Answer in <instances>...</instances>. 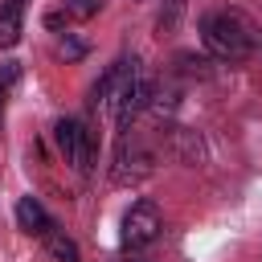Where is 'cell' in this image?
<instances>
[{"mask_svg":"<svg viewBox=\"0 0 262 262\" xmlns=\"http://www.w3.org/2000/svg\"><path fill=\"white\" fill-rule=\"evenodd\" d=\"M57 49H61V57H66V61H78V57L86 53V45H82V41H70V37H61V45H57Z\"/></svg>","mask_w":262,"mask_h":262,"instance_id":"cell-12","label":"cell"},{"mask_svg":"<svg viewBox=\"0 0 262 262\" xmlns=\"http://www.w3.org/2000/svg\"><path fill=\"white\" fill-rule=\"evenodd\" d=\"M20 78V70H16V61H4V70H0V106H4V98H8V90H12V82Z\"/></svg>","mask_w":262,"mask_h":262,"instance_id":"cell-10","label":"cell"},{"mask_svg":"<svg viewBox=\"0 0 262 262\" xmlns=\"http://www.w3.org/2000/svg\"><path fill=\"white\" fill-rule=\"evenodd\" d=\"M16 225H20L25 233H33V237H45L57 221L45 213V205H41L37 196H20V201H16Z\"/></svg>","mask_w":262,"mask_h":262,"instance_id":"cell-5","label":"cell"},{"mask_svg":"<svg viewBox=\"0 0 262 262\" xmlns=\"http://www.w3.org/2000/svg\"><path fill=\"white\" fill-rule=\"evenodd\" d=\"M119 74H123V57L94 82V90H90V102L98 106V111H111V102H115V86H119Z\"/></svg>","mask_w":262,"mask_h":262,"instance_id":"cell-7","label":"cell"},{"mask_svg":"<svg viewBox=\"0 0 262 262\" xmlns=\"http://www.w3.org/2000/svg\"><path fill=\"white\" fill-rule=\"evenodd\" d=\"M53 139H57L66 164H70L74 172L90 176V168H94V135L86 131V123H82V119H57Z\"/></svg>","mask_w":262,"mask_h":262,"instance_id":"cell-3","label":"cell"},{"mask_svg":"<svg viewBox=\"0 0 262 262\" xmlns=\"http://www.w3.org/2000/svg\"><path fill=\"white\" fill-rule=\"evenodd\" d=\"M25 29V0H4L0 4V49H12Z\"/></svg>","mask_w":262,"mask_h":262,"instance_id":"cell-6","label":"cell"},{"mask_svg":"<svg viewBox=\"0 0 262 262\" xmlns=\"http://www.w3.org/2000/svg\"><path fill=\"white\" fill-rule=\"evenodd\" d=\"M201 41L217 61H246L258 45V25L237 8H217L201 16Z\"/></svg>","mask_w":262,"mask_h":262,"instance_id":"cell-1","label":"cell"},{"mask_svg":"<svg viewBox=\"0 0 262 262\" xmlns=\"http://www.w3.org/2000/svg\"><path fill=\"white\" fill-rule=\"evenodd\" d=\"M127 262H147V258H139V254H131V258H127Z\"/></svg>","mask_w":262,"mask_h":262,"instance_id":"cell-13","label":"cell"},{"mask_svg":"<svg viewBox=\"0 0 262 262\" xmlns=\"http://www.w3.org/2000/svg\"><path fill=\"white\" fill-rule=\"evenodd\" d=\"M176 16H180V0H168V12H160L156 29H160V33H172V29H176Z\"/></svg>","mask_w":262,"mask_h":262,"instance_id":"cell-11","label":"cell"},{"mask_svg":"<svg viewBox=\"0 0 262 262\" xmlns=\"http://www.w3.org/2000/svg\"><path fill=\"white\" fill-rule=\"evenodd\" d=\"M98 8H102V0H61L66 20H90V16H98Z\"/></svg>","mask_w":262,"mask_h":262,"instance_id":"cell-9","label":"cell"},{"mask_svg":"<svg viewBox=\"0 0 262 262\" xmlns=\"http://www.w3.org/2000/svg\"><path fill=\"white\" fill-rule=\"evenodd\" d=\"M41 242H45V250H49L57 262H82V254H78L74 237H66V229H57V225H53V229H49Z\"/></svg>","mask_w":262,"mask_h":262,"instance_id":"cell-8","label":"cell"},{"mask_svg":"<svg viewBox=\"0 0 262 262\" xmlns=\"http://www.w3.org/2000/svg\"><path fill=\"white\" fill-rule=\"evenodd\" d=\"M160 233H164V213H160L156 201H135V205L123 213V221H119V246H123L127 254L147 250Z\"/></svg>","mask_w":262,"mask_h":262,"instance_id":"cell-2","label":"cell"},{"mask_svg":"<svg viewBox=\"0 0 262 262\" xmlns=\"http://www.w3.org/2000/svg\"><path fill=\"white\" fill-rule=\"evenodd\" d=\"M156 168V156L139 143V139H123L115 147V164H111V180L119 188H131V184H143Z\"/></svg>","mask_w":262,"mask_h":262,"instance_id":"cell-4","label":"cell"}]
</instances>
